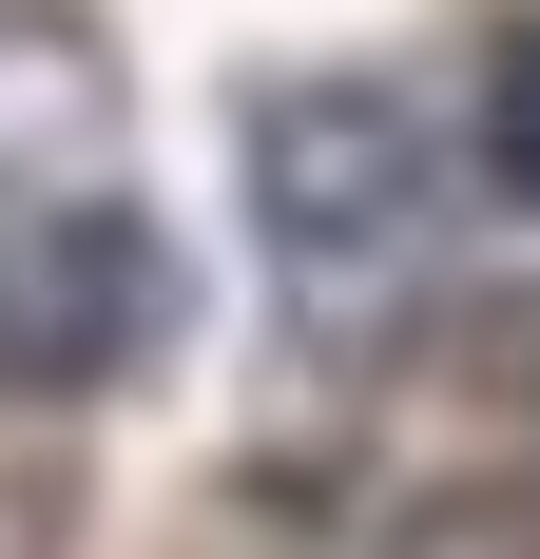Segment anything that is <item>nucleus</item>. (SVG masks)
I'll list each match as a JSON object with an SVG mask.
<instances>
[{"mask_svg": "<svg viewBox=\"0 0 540 559\" xmlns=\"http://www.w3.org/2000/svg\"><path fill=\"white\" fill-rule=\"evenodd\" d=\"M174 329V231L97 174H0V386L78 405Z\"/></svg>", "mask_w": 540, "mask_h": 559, "instance_id": "nucleus-1", "label": "nucleus"}, {"mask_svg": "<svg viewBox=\"0 0 540 559\" xmlns=\"http://www.w3.org/2000/svg\"><path fill=\"white\" fill-rule=\"evenodd\" d=\"M251 231H270L290 289L386 271L425 231V116L386 97V78H270L251 97Z\"/></svg>", "mask_w": 540, "mask_h": 559, "instance_id": "nucleus-2", "label": "nucleus"}, {"mask_svg": "<svg viewBox=\"0 0 540 559\" xmlns=\"http://www.w3.org/2000/svg\"><path fill=\"white\" fill-rule=\"evenodd\" d=\"M463 135H483V193H502V213H540V20H502V39H483Z\"/></svg>", "mask_w": 540, "mask_h": 559, "instance_id": "nucleus-3", "label": "nucleus"}, {"mask_svg": "<svg viewBox=\"0 0 540 559\" xmlns=\"http://www.w3.org/2000/svg\"><path fill=\"white\" fill-rule=\"evenodd\" d=\"M386 559H540V483H444V502H406Z\"/></svg>", "mask_w": 540, "mask_h": 559, "instance_id": "nucleus-4", "label": "nucleus"}]
</instances>
